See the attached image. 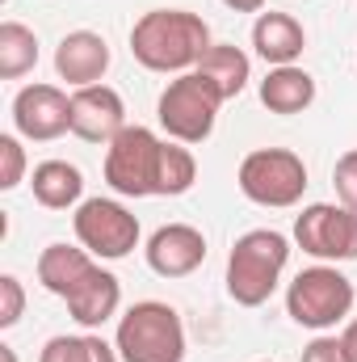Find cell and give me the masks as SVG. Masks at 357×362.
<instances>
[{
  "label": "cell",
  "mask_w": 357,
  "mask_h": 362,
  "mask_svg": "<svg viewBox=\"0 0 357 362\" xmlns=\"http://www.w3.org/2000/svg\"><path fill=\"white\" fill-rule=\"evenodd\" d=\"M210 51V25L185 8H152L131 25V55L147 72H193Z\"/></svg>",
  "instance_id": "obj_1"
},
{
  "label": "cell",
  "mask_w": 357,
  "mask_h": 362,
  "mask_svg": "<svg viewBox=\"0 0 357 362\" xmlns=\"http://www.w3.org/2000/svg\"><path fill=\"white\" fill-rule=\"evenodd\" d=\"M290 262V240L273 228H253L244 232L231 253H227V295L240 308H261L277 291L282 274Z\"/></svg>",
  "instance_id": "obj_2"
},
{
  "label": "cell",
  "mask_w": 357,
  "mask_h": 362,
  "mask_svg": "<svg viewBox=\"0 0 357 362\" xmlns=\"http://www.w3.org/2000/svg\"><path fill=\"white\" fill-rule=\"evenodd\" d=\"M114 346L122 362H181L185 358V325H181L177 308L160 299H143L122 312Z\"/></svg>",
  "instance_id": "obj_3"
},
{
  "label": "cell",
  "mask_w": 357,
  "mask_h": 362,
  "mask_svg": "<svg viewBox=\"0 0 357 362\" xmlns=\"http://www.w3.org/2000/svg\"><path fill=\"white\" fill-rule=\"evenodd\" d=\"M353 282L337 266H311V270L294 274V282L286 286V312L294 325L303 329H337L349 312H353Z\"/></svg>",
  "instance_id": "obj_4"
},
{
  "label": "cell",
  "mask_w": 357,
  "mask_h": 362,
  "mask_svg": "<svg viewBox=\"0 0 357 362\" xmlns=\"http://www.w3.org/2000/svg\"><path fill=\"white\" fill-rule=\"evenodd\" d=\"M160 160L164 139L147 127H126L105 144V181L122 198H152L160 194Z\"/></svg>",
  "instance_id": "obj_5"
},
{
  "label": "cell",
  "mask_w": 357,
  "mask_h": 362,
  "mask_svg": "<svg viewBox=\"0 0 357 362\" xmlns=\"http://www.w3.org/2000/svg\"><path fill=\"white\" fill-rule=\"evenodd\" d=\"M223 93L214 89L202 72H181L177 81H169V89L156 101V118L169 131V139L177 144H206L219 118Z\"/></svg>",
  "instance_id": "obj_6"
},
{
  "label": "cell",
  "mask_w": 357,
  "mask_h": 362,
  "mask_svg": "<svg viewBox=\"0 0 357 362\" xmlns=\"http://www.w3.org/2000/svg\"><path fill=\"white\" fill-rule=\"evenodd\" d=\"M236 181L248 202L286 211V206L303 202V194H307V165L290 148H257L240 160Z\"/></svg>",
  "instance_id": "obj_7"
},
{
  "label": "cell",
  "mask_w": 357,
  "mask_h": 362,
  "mask_svg": "<svg viewBox=\"0 0 357 362\" xmlns=\"http://www.w3.org/2000/svg\"><path fill=\"white\" fill-rule=\"evenodd\" d=\"M72 228H76L80 249H89L92 257H105V262L131 257L139 245V219L114 198H85L76 206Z\"/></svg>",
  "instance_id": "obj_8"
},
{
  "label": "cell",
  "mask_w": 357,
  "mask_h": 362,
  "mask_svg": "<svg viewBox=\"0 0 357 362\" xmlns=\"http://www.w3.org/2000/svg\"><path fill=\"white\" fill-rule=\"evenodd\" d=\"M294 245L320 262H353L357 257V211L345 202H311L294 219Z\"/></svg>",
  "instance_id": "obj_9"
},
{
  "label": "cell",
  "mask_w": 357,
  "mask_h": 362,
  "mask_svg": "<svg viewBox=\"0 0 357 362\" xmlns=\"http://www.w3.org/2000/svg\"><path fill=\"white\" fill-rule=\"evenodd\" d=\"M13 127L21 139L51 144L72 131V97L59 85H25L13 97Z\"/></svg>",
  "instance_id": "obj_10"
},
{
  "label": "cell",
  "mask_w": 357,
  "mask_h": 362,
  "mask_svg": "<svg viewBox=\"0 0 357 362\" xmlns=\"http://www.w3.org/2000/svg\"><path fill=\"white\" fill-rule=\"evenodd\" d=\"M126 131V105L109 85H85L72 93V135L85 144H114V135Z\"/></svg>",
  "instance_id": "obj_11"
},
{
  "label": "cell",
  "mask_w": 357,
  "mask_h": 362,
  "mask_svg": "<svg viewBox=\"0 0 357 362\" xmlns=\"http://www.w3.org/2000/svg\"><path fill=\"white\" fill-rule=\"evenodd\" d=\"M147 266L160 278H189L206 262V236L193 223H164L147 240Z\"/></svg>",
  "instance_id": "obj_12"
},
{
  "label": "cell",
  "mask_w": 357,
  "mask_h": 362,
  "mask_svg": "<svg viewBox=\"0 0 357 362\" xmlns=\"http://www.w3.org/2000/svg\"><path fill=\"white\" fill-rule=\"evenodd\" d=\"M55 72L59 81H68L72 89L101 85V76L109 72V42L92 30H72L59 38L55 47Z\"/></svg>",
  "instance_id": "obj_13"
},
{
  "label": "cell",
  "mask_w": 357,
  "mask_h": 362,
  "mask_svg": "<svg viewBox=\"0 0 357 362\" xmlns=\"http://www.w3.org/2000/svg\"><path fill=\"white\" fill-rule=\"evenodd\" d=\"M63 303H68V312H72V320H76V325H85V329H101L109 316H118L122 282H118L109 270L92 266L89 278H85V282L63 299Z\"/></svg>",
  "instance_id": "obj_14"
},
{
  "label": "cell",
  "mask_w": 357,
  "mask_h": 362,
  "mask_svg": "<svg viewBox=\"0 0 357 362\" xmlns=\"http://www.w3.org/2000/svg\"><path fill=\"white\" fill-rule=\"evenodd\" d=\"M253 47H257V55L269 68H286V64H294L303 55L307 30L290 13H261L257 25H253Z\"/></svg>",
  "instance_id": "obj_15"
},
{
  "label": "cell",
  "mask_w": 357,
  "mask_h": 362,
  "mask_svg": "<svg viewBox=\"0 0 357 362\" xmlns=\"http://www.w3.org/2000/svg\"><path fill=\"white\" fill-rule=\"evenodd\" d=\"M92 266H97V262H92L89 249H76V245H47V249L38 253V282H42L51 295L68 299V295L89 278Z\"/></svg>",
  "instance_id": "obj_16"
},
{
  "label": "cell",
  "mask_w": 357,
  "mask_h": 362,
  "mask_svg": "<svg viewBox=\"0 0 357 362\" xmlns=\"http://www.w3.org/2000/svg\"><path fill=\"white\" fill-rule=\"evenodd\" d=\"M311 101H315V76L303 72L298 64L269 68V76L261 81V105L269 114H303Z\"/></svg>",
  "instance_id": "obj_17"
},
{
  "label": "cell",
  "mask_w": 357,
  "mask_h": 362,
  "mask_svg": "<svg viewBox=\"0 0 357 362\" xmlns=\"http://www.w3.org/2000/svg\"><path fill=\"white\" fill-rule=\"evenodd\" d=\"M30 189H34L38 206H47V211H68V206H76L80 194H85V173H80L76 165H68V160H42V165L34 169V177H30Z\"/></svg>",
  "instance_id": "obj_18"
},
{
  "label": "cell",
  "mask_w": 357,
  "mask_h": 362,
  "mask_svg": "<svg viewBox=\"0 0 357 362\" xmlns=\"http://www.w3.org/2000/svg\"><path fill=\"white\" fill-rule=\"evenodd\" d=\"M193 72H202L214 89L223 93V101H231V97L244 93L248 76H253V64H248V55H244L240 47H231V42H210V51L198 59Z\"/></svg>",
  "instance_id": "obj_19"
},
{
  "label": "cell",
  "mask_w": 357,
  "mask_h": 362,
  "mask_svg": "<svg viewBox=\"0 0 357 362\" xmlns=\"http://www.w3.org/2000/svg\"><path fill=\"white\" fill-rule=\"evenodd\" d=\"M38 64V34L21 21H0V76L17 81Z\"/></svg>",
  "instance_id": "obj_20"
},
{
  "label": "cell",
  "mask_w": 357,
  "mask_h": 362,
  "mask_svg": "<svg viewBox=\"0 0 357 362\" xmlns=\"http://www.w3.org/2000/svg\"><path fill=\"white\" fill-rule=\"evenodd\" d=\"M38 362H122V358H118V346L101 341L97 333H80V337L59 333L42 346Z\"/></svg>",
  "instance_id": "obj_21"
},
{
  "label": "cell",
  "mask_w": 357,
  "mask_h": 362,
  "mask_svg": "<svg viewBox=\"0 0 357 362\" xmlns=\"http://www.w3.org/2000/svg\"><path fill=\"white\" fill-rule=\"evenodd\" d=\"M198 181V160L193 152L177 144V139H164V160H160V198H177L185 189H193Z\"/></svg>",
  "instance_id": "obj_22"
},
{
  "label": "cell",
  "mask_w": 357,
  "mask_h": 362,
  "mask_svg": "<svg viewBox=\"0 0 357 362\" xmlns=\"http://www.w3.org/2000/svg\"><path fill=\"white\" fill-rule=\"evenodd\" d=\"M25 181V148L17 135H0V189H17Z\"/></svg>",
  "instance_id": "obj_23"
},
{
  "label": "cell",
  "mask_w": 357,
  "mask_h": 362,
  "mask_svg": "<svg viewBox=\"0 0 357 362\" xmlns=\"http://www.w3.org/2000/svg\"><path fill=\"white\" fill-rule=\"evenodd\" d=\"M25 312V291L13 274H0V329H13Z\"/></svg>",
  "instance_id": "obj_24"
},
{
  "label": "cell",
  "mask_w": 357,
  "mask_h": 362,
  "mask_svg": "<svg viewBox=\"0 0 357 362\" xmlns=\"http://www.w3.org/2000/svg\"><path fill=\"white\" fill-rule=\"evenodd\" d=\"M332 185H337V198H341L349 211H357V148L337 160V169H332Z\"/></svg>",
  "instance_id": "obj_25"
},
{
  "label": "cell",
  "mask_w": 357,
  "mask_h": 362,
  "mask_svg": "<svg viewBox=\"0 0 357 362\" xmlns=\"http://www.w3.org/2000/svg\"><path fill=\"white\" fill-rule=\"evenodd\" d=\"M298 362H349V354H345V346H341V337H315L311 346H303V358Z\"/></svg>",
  "instance_id": "obj_26"
},
{
  "label": "cell",
  "mask_w": 357,
  "mask_h": 362,
  "mask_svg": "<svg viewBox=\"0 0 357 362\" xmlns=\"http://www.w3.org/2000/svg\"><path fill=\"white\" fill-rule=\"evenodd\" d=\"M341 346H345L349 362H357V320H349V325H345V333H341Z\"/></svg>",
  "instance_id": "obj_27"
},
{
  "label": "cell",
  "mask_w": 357,
  "mask_h": 362,
  "mask_svg": "<svg viewBox=\"0 0 357 362\" xmlns=\"http://www.w3.org/2000/svg\"><path fill=\"white\" fill-rule=\"evenodd\" d=\"M231 13H261L265 8V0H223Z\"/></svg>",
  "instance_id": "obj_28"
},
{
  "label": "cell",
  "mask_w": 357,
  "mask_h": 362,
  "mask_svg": "<svg viewBox=\"0 0 357 362\" xmlns=\"http://www.w3.org/2000/svg\"><path fill=\"white\" fill-rule=\"evenodd\" d=\"M0 362H17V350L13 346H0Z\"/></svg>",
  "instance_id": "obj_29"
}]
</instances>
